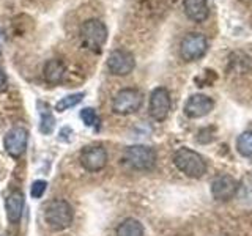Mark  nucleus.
Here are the masks:
<instances>
[{"label": "nucleus", "instance_id": "obj_1", "mask_svg": "<svg viewBox=\"0 0 252 236\" xmlns=\"http://www.w3.org/2000/svg\"><path fill=\"white\" fill-rule=\"evenodd\" d=\"M74 219V212L66 200H52L44 208V220L47 227L54 232H62L71 227Z\"/></svg>", "mask_w": 252, "mask_h": 236}, {"label": "nucleus", "instance_id": "obj_2", "mask_svg": "<svg viewBox=\"0 0 252 236\" xmlns=\"http://www.w3.org/2000/svg\"><path fill=\"white\" fill-rule=\"evenodd\" d=\"M173 164L181 173H185L189 178H202L208 169L202 154L191 148L177 149L175 154H173Z\"/></svg>", "mask_w": 252, "mask_h": 236}, {"label": "nucleus", "instance_id": "obj_3", "mask_svg": "<svg viewBox=\"0 0 252 236\" xmlns=\"http://www.w3.org/2000/svg\"><path fill=\"white\" fill-rule=\"evenodd\" d=\"M81 39L82 44L92 52L99 54L102 51V46L107 41V27L104 22H101L99 19H87L82 22L81 30Z\"/></svg>", "mask_w": 252, "mask_h": 236}, {"label": "nucleus", "instance_id": "obj_4", "mask_svg": "<svg viewBox=\"0 0 252 236\" xmlns=\"http://www.w3.org/2000/svg\"><path fill=\"white\" fill-rule=\"evenodd\" d=\"M156 159V151L147 145H131L123 153V161L134 170H152Z\"/></svg>", "mask_w": 252, "mask_h": 236}, {"label": "nucleus", "instance_id": "obj_5", "mask_svg": "<svg viewBox=\"0 0 252 236\" xmlns=\"http://www.w3.org/2000/svg\"><path fill=\"white\" fill-rule=\"evenodd\" d=\"M144 104V96L137 88H122L117 91L112 99V110L117 115H131L136 114Z\"/></svg>", "mask_w": 252, "mask_h": 236}, {"label": "nucleus", "instance_id": "obj_6", "mask_svg": "<svg viewBox=\"0 0 252 236\" xmlns=\"http://www.w3.org/2000/svg\"><path fill=\"white\" fill-rule=\"evenodd\" d=\"M208 51V39L202 33H188L180 43V57L185 61L200 60Z\"/></svg>", "mask_w": 252, "mask_h": 236}, {"label": "nucleus", "instance_id": "obj_7", "mask_svg": "<svg viewBox=\"0 0 252 236\" xmlns=\"http://www.w3.org/2000/svg\"><path fill=\"white\" fill-rule=\"evenodd\" d=\"M107 69L112 76H129L136 68V59L126 49H114L107 57Z\"/></svg>", "mask_w": 252, "mask_h": 236}, {"label": "nucleus", "instance_id": "obj_8", "mask_svg": "<svg viewBox=\"0 0 252 236\" xmlns=\"http://www.w3.org/2000/svg\"><path fill=\"white\" fill-rule=\"evenodd\" d=\"M172 107V99L170 93L164 87H158L150 94V102H148V114L150 117L156 121H164L169 117Z\"/></svg>", "mask_w": 252, "mask_h": 236}, {"label": "nucleus", "instance_id": "obj_9", "mask_svg": "<svg viewBox=\"0 0 252 236\" xmlns=\"http://www.w3.org/2000/svg\"><path fill=\"white\" fill-rule=\"evenodd\" d=\"M107 151L99 145L85 147L79 154V162L87 172H101L107 165Z\"/></svg>", "mask_w": 252, "mask_h": 236}, {"label": "nucleus", "instance_id": "obj_10", "mask_svg": "<svg viewBox=\"0 0 252 236\" xmlns=\"http://www.w3.org/2000/svg\"><path fill=\"white\" fill-rule=\"evenodd\" d=\"M27 144H29V131L24 126H13L3 139L5 151L11 157H21L26 153Z\"/></svg>", "mask_w": 252, "mask_h": 236}, {"label": "nucleus", "instance_id": "obj_11", "mask_svg": "<svg viewBox=\"0 0 252 236\" xmlns=\"http://www.w3.org/2000/svg\"><path fill=\"white\" fill-rule=\"evenodd\" d=\"M213 107H215V101H213L207 94L195 93L192 96H189V99L185 104V115L188 118H202L207 117Z\"/></svg>", "mask_w": 252, "mask_h": 236}, {"label": "nucleus", "instance_id": "obj_12", "mask_svg": "<svg viewBox=\"0 0 252 236\" xmlns=\"http://www.w3.org/2000/svg\"><path fill=\"white\" fill-rule=\"evenodd\" d=\"M238 191V183L230 175H219L211 183V195L219 202L230 200Z\"/></svg>", "mask_w": 252, "mask_h": 236}, {"label": "nucleus", "instance_id": "obj_13", "mask_svg": "<svg viewBox=\"0 0 252 236\" xmlns=\"http://www.w3.org/2000/svg\"><path fill=\"white\" fill-rule=\"evenodd\" d=\"M24 203H26V199H24V194L21 191H13L6 197L5 209H6V217L11 224H18L21 220Z\"/></svg>", "mask_w": 252, "mask_h": 236}, {"label": "nucleus", "instance_id": "obj_14", "mask_svg": "<svg viewBox=\"0 0 252 236\" xmlns=\"http://www.w3.org/2000/svg\"><path fill=\"white\" fill-rule=\"evenodd\" d=\"M66 76V66L63 65L62 60L51 59L44 63L43 68V77L47 84L51 85H59L63 82V79Z\"/></svg>", "mask_w": 252, "mask_h": 236}, {"label": "nucleus", "instance_id": "obj_15", "mask_svg": "<svg viewBox=\"0 0 252 236\" xmlns=\"http://www.w3.org/2000/svg\"><path fill=\"white\" fill-rule=\"evenodd\" d=\"M183 8L188 18L197 24L207 21L210 14L208 0H183Z\"/></svg>", "mask_w": 252, "mask_h": 236}, {"label": "nucleus", "instance_id": "obj_16", "mask_svg": "<svg viewBox=\"0 0 252 236\" xmlns=\"http://www.w3.org/2000/svg\"><path fill=\"white\" fill-rule=\"evenodd\" d=\"M38 109H39V132L44 134V136H51L55 129V118L51 112V107L49 104H44V102L39 101Z\"/></svg>", "mask_w": 252, "mask_h": 236}, {"label": "nucleus", "instance_id": "obj_17", "mask_svg": "<svg viewBox=\"0 0 252 236\" xmlns=\"http://www.w3.org/2000/svg\"><path fill=\"white\" fill-rule=\"evenodd\" d=\"M117 236H144V225L137 219L128 217L117 227Z\"/></svg>", "mask_w": 252, "mask_h": 236}, {"label": "nucleus", "instance_id": "obj_18", "mask_svg": "<svg viewBox=\"0 0 252 236\" xmlns=\"http://www.w3.org/2000/svg\"><path fill=\"white\" fill-rule=\"evenodd\" d=\"M85 93L79 91V93H71V94H66V96H63L62 99H59V102L55 104V110L57 112H65V110L71 109V107H76L77 104H81V101L84 99Z\"/></svg>", "mask_w": 252, "mask_h": 236}, {"label": "nucleus", "instance_id": "obj_19", "mask_svg": "<svg viewBox=\"0 0 252 236\" xmlns=\"http://www.w3.org/2000/svg\"><path fill=\"white\" fill-rule=\"evenodd\" d=\"M236 149H238L241 156L252 159V131L243 132L238 137V140H236Z\"/></svg>", "mask_w": 252, "mask_h": 236}, {"label": "nucleus", "instance_id": "obj_20", "mask_svg": "<svg viewBox=\"0 0 252 236\" xmlns=\"http://www.w3.org/2000/svg\"><path fill=\"white\" fill-rule=\"evenodd\" d=\"M81 120L85 123V126H89V128H96L99 123L98 114L93 107H84L81 110Z\"/></svg>", "mask_w": 252, "mask_h": 236}, {"label": "nucleus", "instance_id": "obj_21", "mask_svg": "<svg viewBox=\"0 0 252 236\" xmlns=\"http://www.w3.org/2000/svg\"><path fill=\"white\" fill-rule=\"evenodd\" d=\"M46 189H47L46 181L36 179V181H33V184H32V187H30V195L33 197V199H41L46 192Z\"/></svg>", "mask_w": 252, "mask_h": 236}, {"label": "nucleus", "instance_id": "obj_22", "mask_svg": "<svg viewBox=\"0 0 252 236\" xmlns=\"http://www.w3.org/2000/svg\"><path fill=\"white\" fill-rule=\"evenodd\" d=\"M6 88H8V77H6L5 69L0 65V93L5 91Z\"/></svg>", "mask_w": 252, "mask_h": 236}, {"label": "nucleus", "instance_id": "obj_23", "mask_svg": "<svg viewBox=\"0 0 252 236\" xmlns=\"http://www.w3.org/2000/svg\"><path fill=\"white\" fill-rule=\"evenodd\" d=\"M2 46H3V33H2V30H0V51H2Z\"/></svg>", "mask_w": 252, "mask_h": 236}]
</instances>
